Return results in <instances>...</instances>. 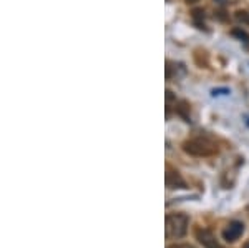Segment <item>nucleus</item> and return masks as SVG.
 Listing matches in <instances>:
<instances>
[{
  "label": "nucleus",
  "mask_w": 249,
  "mask_h": 248,
  "mask_svg": "<svg viewBox=\"0 0 249 248\" xmlns=\"http://www.w3.org/2000/svg\"><path fill=\"white\" fill-rule=\"evenodd\" d=\"M190 218L184 213H171L166 217V237L168 238H181L186 235Z\"/></svg>",
  "instance_id": "f03ea898"
},
{
  "label": "nucleus",
  "mask_w": 249,
  "mask_h": 248,
  "mask_svg": "<svg viewBox=\"0 0 249 248\" xmlns=\"http://www.w3.org/2000/svg\"><path fill=\"white\" fill-rule=\"evenodd\" d=\"M236 19H238L239 22L249 23V14H246V12H238V14H236Z\"/></svg>",
  "instance_id": "423d86ee"
},
{
  "label": "nucleus",
  "mask_w": 249,
  "mask_h": 248,
  "mask_svg": "<svg viewBox=\"0 0 249 248\" xmlns=\"http://www.w3.org/2000/svg\"><path fill=\"white\" fill-rule=\"evenodd\" d=\"M196 240L204 247V248H223L219 245V242L213 235V231L208 229H198L196 230Z\"/></svg>",
  "instance_id": "20e7f679"
},
{
  "label": "nucleus",
  "mask_w": 249,
  "mask_h": 248,
  "mask_svg": "<svg viewBox=\"0 0 249 248\" xmlns=\"http://www.w3.org/2000/svg\"><path fill=\"white\" fill-rule=\"evenodd\" d=\"M168 248H195V247L188 245V243H176V245H170Z\"/></svg>",
  "instance_id": "6e6552de"
},
{
  "label": "nucleus",
  "mask_w": 249,
  "mask_h": 248,
  "mask_svg": "<svg viewBox=\"0 0 249 248\" xmlns=\"http://www.w3.org/2000/svg\"><path fill=\"white\" fill-rule=\"evenodd\" d=\"M166 187L168 189H186V182L181 178L178 170H173L168 167L166 170Z\"/></svg>",
  "instance_id": "39448f33"
},
{
  "label": "nucleus",
  "mask_w": 249,
  "mask_h": 248,
  "mask_svg": "<svg viewBox=\"0 0 249 248\" xmlns=\"http://www.w3.org/2000/svg\"><path fill=\"white\" fill-rule=\"evenodd\" d=\"M243 248H249V242H248V243H246V245H244Z\"/></svg>",
  "instance_id": "9d476101"
},
{
  "label": "nucleus",
  "mask_w": 249,
  "mask_h": 248,
  "mask_svg": "<svg viewBox=\"0 0 249 248\" xmlns=\"http://www.w3.org/2000/svg\"><path fill=\"white\" fill-rule=\"evenodd\" d=\"M183 150L193 157H211L218 153L216 143L210 142L208 138H191L183 143Z\"/></svg>",
  "instance_id": "f257e3e1"
},
{
  "label": "nucleus",
  "mask_w": 249,
  "mask_h": 248,
  "mask_svg": "<svg viewBox=\"0 0 249 248\" xmlns=\"http://www.w3.org/2000/svg\"><path fill=\"white\" fill-rule=\"evenodd\" d=\"M232 35H238L239 38H244V42H249V37H248V35L244 34V32L238 30V29H236V30H232Z\"/></svg>",
  "instance_id": "0eeeda50"
},
{
  "label": "nucleus",
  "mask_w": 249,
  "mask_h": 248,
  "mask_svg": "<svg viewBox=\"0 0 249 248\" xmlns=\"http://www.w3.org/2000/svg\"><path fill=\"white\" fill-rule=\"evenodd\" d=\"M186 2H188V3H196L198 0H186Z\"/></svg>",
  "instance_id": "1a4fd4ad"
},
{
  "label": "nucleus",
  "mask_w": 249,
  "mask_h": 248,
  "mask_svg": "<svg viewBox=\"0 0 249 248\" xmlns=\"http://www.w3.org/2000/svg\"><path fill=\"white\" fill-rule=\"evenodd\" d=\"M243 231H244V223L234 220V222H231L230 225L223 230V238L226 240L228 243H232L243 235Z\"/></svg>",
  "instance_id": "7ed1b4c3"
}]
</instances>
